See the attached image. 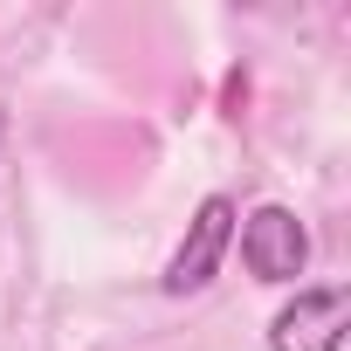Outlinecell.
I'll use <instances>...</instances> for the list:
<instances>
[{
	"mask_svg": "<svg viewBox=\"0 0 351 351\" xmlns=\"http://www.w3.org/2000/svg\"><path fill=\"white\" fill-rule=\"evenodd\" d=\"M228 241H234V200L228 193H207L200 200V214L186 221V241L172 248V262H165V296H193V289H207L214 282V269H221V255H228Z\"/></svg>",
	"mask_w": 351,
	"mask_h": 351,
	"instance_id": "cell-1",
	"label": "cell"
},
{
	"mask_svg": "<svg viewBox=\"0 0 351 351\" xmlns=\"http://www.w3.org/2000/svg\"><path fill=\"white\" fill-rule=\"evenodd\" d=\"M351 330V289H296V303L269 324V351H344Z\"/></svg>",
	"mask_w": 351,
	"mask_h": 351,
	"instance_id": "cell-2",
	"label": "cell"
},
{
	"mask_svg": "<svg viewBox=\"0 0 351 351\" xmlns=\"http://www.w3.org/2000/svg\"><path fill=\"white\" fill-rule=\"evenodd\" d=\"M241 262L255 282H296L303 262H310V234L289 207H255L241 221Z\"/></svg>",
	"mask_w": 351,
	"mask_h": 351,
	"instance_id": "cell-3",
	"label": "cell"
}]
</instances>
